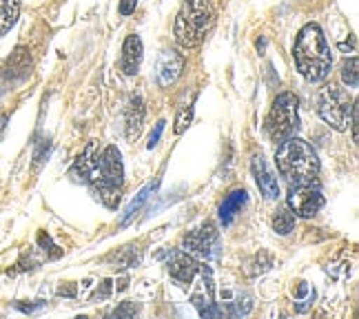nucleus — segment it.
I'll return each instance as SVG.
<instances>
[{
    "mask_svg": "<svg viewBox=\"0 0 359 319\" xmlns=\"http://www.w3.org/2000/svg\"><path fill=\"white\" fill-rule=\"evenodd\" d=\"M74 173L89 184L93 196L109 209H116L122 200L124 186V166L122 156L116 147H104L102 151L95 142H89L87 149L78 156L74 164Z\"/></svg>",
    "mask_w": 359,
    "mask_h": 319,
    "instance_id": "f257e3e1",
    "label": "nucleus"
},
{
    "mask_svg": "<svg viewBox=\"0 0 359 319\" xmlns=\"http://www.w3.org/2000/svg\"><path fill=\"white\" fill-rule=\"evenodd\" d=\"M293 60L302 78L311 85L328 78L330 67H333V55H330V47L320 25L309 22L299 29L293 45Z\"/></svg>",
    "mask_w": 359,
    "mask_h": 319,
    "instance_id": "f03ea898",
    "label": "nucleus"
},
{
    "mask_svg": "<svg viewBox=\"0 0 359 319\" xmlns=\"http://www.w3.org/2000/svg\"><path fill=\"white\" fill-rule=\"evenodd\" d=\"M275 164H278L280 175L291 186L311 184L320 175V158H317L315 149L309 142L299 140L297 135L278 144Z\"/></svg>",
    "mask_w": 359,
    "mask_h": 319,
    "instance_id": "7ed1b4c3",
    "label": "nucleus"
},
{
    "mask_svg": "<svg viewBox=\"0 0 359 319\" xmlns=\"http://www.w3.org/2000/svg\"><path fill=\"white\" fill-rule=\"evenodd\" d=\"M213 20H215V13H213L211 0H184L173 22L175 43L182 49L200 47L204 43L206 34L211 32Z\"/></svg>",
    "mask_w": 359,
    "mask_h": 319,
    "instance_id": "20e7f679",
    "label": "nucleus"
},
{
    "mask_svg": "<svg viewBox=\"0 0 359 319\" xmlns=\"http://www.w3.org/2000/svg\"><path fill=\"white\" fill-rule=\"evenodd\" d=\"M264 131L269 135V140L280 144L288 137L297 135L299 131V102L293 93L282 91L278 93V98L273 100V107L266 114L264 120Z\"/></svg>",
    "mask_w": 359,
    "mask_h": 319,
    "instance_id": "39448f33",
    "label": "nucleus"
},
{
    "mask_svg": "<svg viewBox=\"0 0 359 319\" xmlns=\"http://www.w3.org/2000/svg\"><path fill=\"white\" fill-rule=\"evenodd\" d=\"M355 100L337 85H326L317 95V114L335 131H346L351 124Z\"/></svg>",
    "mask_w": 359,
    "mask_h": 319,
    "instance_id": "423d86ee",
    "label": "nucleus"
},
{
    "mask_svg": "<svg viewBox=\"0 0 359 319\" xmlns=\"http://www.w3.org/2000/svg\"><path fill=\"white\" fill-rule=\"evenodd\" d=\"M182 251L191 253L193 257H202V259H215L219 255V233L217 229L206 222L200 229L191 231L184 235L182 240Z\"/></svg>",
    "mask_w": 359,
    "mask_h": 319,
    "instance_id": "0eeeda50",
    "label": "nucleus"
},
{
    "mask_svg": "<svg viewBox=\"0 0 359 319\" xmlns=\"http://www.w3.org/2000/svg\"><path fill=\"white\" fill-rule=\"evenodd\" d=\"M288 209L299 217H313L324 209V196L315 182L291 186L288 191Z\"/></svg>",
    "mask_w": 359,
    "mask_h": 319,
    "instance_id": "6e6552de",
    "label": "nucleus"
},
{
    "mask_svg": "<svg viewBox=\"0 0 359 319\" xmlns=\"http://www.w3.org/2000/svg\"><path fill=\"white\" fill-rule=\"evenodd\" d=\"M162 255V253H160ZM167 271L173 280L180 284H191L193 277L200 273V262L193 257L191 253L182 251V248H169L167 253Z\"/></svg>",
    "mask_w": 359,
    "mask_h": 319,
    "instance_id": "1a4fd4ad",
    "label": "nucleus"
},
{
    "mask_svg": "<svg viewBox=\"0 0 359 319\" xmlns=\"http://www.w3.org/2000/svg\"><path fill=\"white\" fill-rule=\"evenodd\" d=\"M184 72V55L175 49H164L156 65V78L160 87H171Z\"/></svg>",
    "mask_w": 359,
    "mask_h": 319,
    "instance_id": "9d476101",
    "label": "nucleus"
},
{
    "mask_svg": "<svg viewBox=\"0 0 359 319\" xmlns=\"http://www.w3.org/2000/svg\"><path fill=\"white\" fill-rule=\"evenodd\" d=\"M251 171H253V177H255V182H257V189L262 191V196H264L266 200H278L280 198L278 177H275V173L269 169V164H266V160H264V156H262V154L253 156Z\"/></svg>",
    "mask_w": 359,
    "mask_h": 319,
    "instance_id": "9b49d317",
    "label": "nucleus"
},
{
    "mask_svg": "<svg viewBox=\"0 0 359 319\" xmlns=\"http://www.w3.org/2000/svg\"><path fill=\"white\" fill-rule=\"evenodd\" d=\"M142 55H144V47H142V40L137 34H129L124 38V45H122V55H120V69L124 76H137L140 72V65H142Z\"/></svg>",
    "mask_w": 359,
    "mask_h": 319,
    "instance_id": "f8f14e48",
    "label": "nucleus"
},
{
    "mask_svg": "<svg viewBox=\"0 0 359 319\" xmlns=\"http://www.w3.org/2000/svg\"><path fill=\"white\" fill-rule=\"evenodd\" d=\"M144 124V102L140 95H131L124 104V135L127 140H137Z\"/></svg>",
    "mask_w": 359,
    "mask_h": 319,
    "instance_id": "ddd939ff",
    "label": "nucleus"
},
{
    "mask_svg": "<svg viewBox=\"0 0 359 319\" xmlns=\"http://www.w3.org/2000/svg\"><path fill=\"white\" fill-rule=\"evenodd\" d=\"M248 202V193L244 189H236V191H231L229 196L224 198V202L219 204V222H222V226H229L233 219H236V215L244 209Z\"/></svg>",
    "mask_w": 359,
    "mask_h": 319,
    "instance_id": "4468645a",
    "label": "nucleus"
},
{
    "mask_svg": "<svg viewBox=\"0 0 359 319\" xmlns=\"http://www.w3.org/2000/svg\"><path fill=\"white\" fill-rule=\"evenodd\" d=\"M20 16V0H0V36H5Z\"/></svg>",
    "mask_w": 359,
    "mask_h": 319,
    "instance_id": "2eb2a0df",
    "label": "nucleus"
},
{
    "mask_svg": "<svg viewBox=\"0 0 359 319\" xmlns=\"http://www.w3.org/2000/svg\"><path fill=\"white\" fill-rule=\"evenodd\" d=\"M295 222H297V215L291 209H288V206H280V209L273 213L271 224H273V231L275 233L288 235V233L295 229Z\"/></svg>",
    "mask_w": 359,
    "mask_h": 319,
    "instance_id": "dca6fc26",
    "label": "nucleus"
},
{
    "mask_svg": "<svg viewBox=\"0 0 359 319\" xmlns=\"http://www.w3.org/2000/svg\"><path fill=\"white\" fill-rule=\"evenodd\" d=\"M273 269V257L269 253H257L255 257H251L244 264V271L248 277H257V275H264L266 271Z\"/></svg>",
    "mask_w": 359,
    "mask_h": 319,
    "instance_id": "f3484780",
    "label": "nucleus"
},
{
    "mask_svg": "<svg viewBox=\"0 0 359 319\" xmlns=\"http://www.w3.org/2000/svg\"><path fill=\"white\" fill-rule=\"evenodd\" d=\"M107 259L109 262H116V266H120V269H129V266H137V264H140V251H135L133 246H124V248H120L118 253L109 255Z\"/></svg>",
    "mask_w": 359,
    "mask_h": 319,
    "instance_id": "a211bd4d",
    "label": "nucleus"
},
{
    "mask_svg": "<svg viewBox=\"0 0 359 319\" xmlns=\"http://www.w3.org/2000/svg\"><path fill=\"white\" fill-rule=\"evenodd\" d=\"M158 184V182H156ZM156 184H149L147 189H142L140 193H137V198L129 204V209H127V213H124V217H122V226L124 224H129V222L133 219V215L137 213V211H140L142 209V204L151 198V193H154L156 191Z\"/></svg>",
    "mask_w": 359,
    "mask_h": 319,
    "instance_id": "6ab92c4d",
    "label": "nucleus"
},
{
    "mask_svg": "<svg viewBox=\"0 0 359 319\" xmlns=\"http://www.w3.org/2000/svg\"><path fill=\"white\" fill-rule=\"evenodd\" d=\"M341 82L346 87L355 89L357 87V82H359V76H357V58L353 55L351 60H346L341 65Z\"/></svg>",
    "mask_w": 359,
    "mask_h": 319,
    "instance_id": "aec40b11",
    "label": "nucleus"
},
{
    "mask_svg": "<svg viewBox=\"0 0 359 319\" xmlns=\"http://www.w3.org/2000/svg\"><path fill=\"white\" fill-rule=\"evenodd\" d=\"M191 120H193V104L184 107V109L177 114V118H175V135H182V133L189 129Z\"/></svg>",
    "mask_w": 359,
    "mask_h": 319,
    "instance_id": "412c9836",
    "label": "nucleus"
},
{
    "mask_svg": "<svg viewBox=\"0 0 359 319\" xmlns=\"http://www.w3.org/2000/svg\"><path fill=\"white\" fill-rule=\"evenodd\" d=\"M253 311V297L251 295H238V299L233 301V308H231V315H248Z\"/></svg>",
    "mask_w": 359,
    "mask_h": 319,
    "instance_id": "4be33fe9",
    "label": "nucleus"
},
{
    "mask_svg": "<svg viewBox=\"0 0 359 319\" xmlns=\"http://www.w3.org/2000/svg\"><path fill=\"white\" fill-rule=\"evenodd\" d=\"M137 311H140V306H137L135 301H122L111 315L114 317H133V315H137Z\"/></svg>",
    "mask_w": 359,
    "mask_h": 319,
    "instance_id": "5701e85b",
    "label": "nucleus"
},
{
    "mask_svg": "<svg viewBox=\"0 0 359 319\" xmlns=\"http://www.w3.org/2000/svg\"><path fill=\"white\" fill-rule=\"evenodd\" d=\"M111 290H114V282H111V280H102L100 286L95 288V293L91 295V301H98V299L111 297Z\"/></svg>",
    "mask_w": 359,
    "mask_h": 319,
    "instance_id": "b1692460",
    "label": "nucleus"
},
{
    "mask_svg": "<svg viewBox=\"0 0 359 319\" xmlns=\"http://www.w3.org/2000/svg\"><path fill=\"white\" fill-rule=\"evenodd\" d=\"M164 124H167V122H164V120H160L158 124H156V129L154 131H151V135H149V149H154L158 142H160V137H162V131H164Z\"/></svg>",
    "mask_w": 359,
    "mask_h": 319,
    "instance_id": "393cba45",
    "label": "nucleus"
},
{
    "mask_svg": "<svg viewBox=\"0 0 359 319\" xmlns=\"http://www.w3.org/2000/svg\"><path fill=\"white\" fill-rule=\"evenodd\" d=\"M137 7V0H120V13L122 16H131Z\"/></svg>",
    "mask_w": 359,
    "mask_h": 319,
    "instance_id": "a878e982",
    "label": "nucleus"
},
{
    "mask_svg": "<svg viewBox=\"0 0 359 319\" xmlns=\"http://www.w3.org/2000/svg\"><path fill=\"white\" fill-rule=\"evenodd\" d=\"M45 301H36V304H16V308H20L22 313H34L38 308H43Z\"/></svg>",
    "mask_w": 359,
    "mask_h": 319,
    "instance_id": "bb28decb",
    "label": "nucleus"
},
{
    "mask_svg": "<svg viewBox=\"0 0 359 319\" xmlns=\"http://www.w3.org/2000/svg\"><path fill=\"white\" fill-rule=\"evenodd\" d=\"M58 295L60 297H76V284H67L58 288Z\"/></svg>",
    "mask_w": 359,
    "mask_h": 319,
    "instance_id": "cd10ccee",
    "label": "nucleus"
},
{
    "mask_svg": "<svg viewBox=\"0 0 359 319\" xmlns=\"http://www.w3.org/2000/svg\"><path fill=\"white\" fill-rule=\"evenodd\" d=\"M5 127H7V116H5V114H0V135H3Z\"/></svg>",
    "mask_w": 359,
    "mask_h": 319,
    "instance_id": "c85d7f7f",
    "label": "nucleus"
},
{
    "mask_svg": "<svg viewBox=\"0 0 359 319\" xmlns=\"http://www.w3.org/2000/svg\"><path fill=\"white\" fill-rule=\"evenodd\" d=\"M0 95H3V89H0Z\"/></svg>",
    "mask_w": 359,
    "mask_h": 319,
    "instance_id": "c756f323",
    "label": "nucleus"
}]
</instances>
